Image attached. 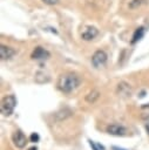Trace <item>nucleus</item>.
I'll return each instance as SVG.
<instances>
[{
  "label": "nucleus",
  "mask_w": 149,
  "mask_h": 150,
  "mask_svg": "<svg viewBox=\"0 0 149 150\" xmlns=\"http://www.w3.org/2000/svg\"><path fill=\"white\" fill-rule=\"evenodd\" d=\"M80 77L75 73H65L57 80V89L65 94H70L80 86Z\"/></svg>",
  "instance_id": "f257e3e1"
},
{
  "label": "nucleus",
  "mask_w": 149,
  "mask_h": 150,
  "mask_svg": "<svg viewBox=\"0 0 149 150\" xmlns=\"http://www.w3.org/2000/svg\"><path fill=\"white\" fill-rule=\"evenodd\" d=\"M16 105V98L14 95H7L1 100V112L5 116H9L13 114L14 108Z\"/></svg>",
  "instance_id": "f03ea898"
},
{
  "label": "nucleus",
  "mask_w": 149,
  "mask_h": 150,
  "mask_svg": "<svg viewBox=\"0 0 149 150\" xmlns=\"http://www.w3.org/2000/svg\"><path fill=\"white\" fill-rule=\"evenodd\" d=\"M107 59H108L107 53L104 50H101L100 49V50H96L93 54V56H92V63H93V66L95 68H101V67H103L106 64Z\"/></svg>",
  "instance_id": "7ed1b4c3"
},
{
  "label": "nucleus",
  "mask_w": 149,
  "mask_h": 150,
  "mask_svg": "<svg viewBox=\"0 0 149 150\" xmlns=\"http://www.w3.org/2000/svg\"><path fill=\"white\" fill-rule=\"evenodd\" d=\"M12 141L14 143V145L19 149H22L26 146L27 144V137L25 136V134L21 131V130H16L13 132L12 135Z\"/></svg>",
  "instance_id": "20e7f679"
},
{
  "label": "nucleus",
  "mask_w": 149,
  "mask_h": 150,
  "mask_svg": "<svg viewBox=\"0 0 149 150\" xmlns=\"http://www.w3.org/2000/svg\"><path fill=\"white\" fill-rule=\"evenodd\" d=\"M97 34H99V30H97L96 27H94V26H87L81 32V38L84 41H90V40L95 39L97 36Z\"/></svg>",
  "instance_id": "39448f33"
},
{
  "label": "nucleus",
  "mask_w": 149,
  "mask_h": 150,
  "mask_svg": "<svg viewBox=\"0 0 149 150\" xmlns=\"http://www.w3.org/2000/svg\"><path fill=\"white\" fill-rule=\"evenodd\" d=\"M106 131L110 135H114V136H124L127 134V128H124L123 125H120V124H110L106 128Z\"/></svg>",
  "instance_id": "423d86ee"
},
{
  "label": "nucleus",
  "mask_w": 149,
  "mask_h": 150,
  "mask_svg": "<svg viewBox=\"0 0 149 150\" xmlns=\"http://www.w3.org/2000/svg\"><path fill=\"white\" fill-rule=\"evenodd\" d=\"M49 56H50L49 52L46 50L45 48L40 47V46L35 47L34 50L32 52V55H31V57H32L33 60H46V59H48Z\"/></svg>",
  "instance_id": "0eeeda50"
},
{
  "label": "nucleus",
  "mask_w": 149,
  "mask_h": 150,
  "mask_svg": "<svg viewBox=\"0 0 149 150\" xmlns=\"http://www.w3.org/2000/svg\"><path fill=\"white\" fill-rule=\"evenodd\" d=\"M15 54V50L11 47H7L5 45L0 46V57L1 60H9Z\"/></svg>",
  "instance_id": "6e6552de"
},
{
  "label": "nucleus",
  "mask_w": 149,
  "mask_h": 150,
  "mask_svg": "<svg viewBox=\"0 0 149 150\" xmlns=\"http://www.w3.org/2000/svg\"><path fill=\"white\" fill-rule=\"evenodd\" d=\"M117 93H118L120 95L130 96V94H131V89H130V87H129L128 83H126V82H121V83H118V86H117Z\"/></svg>",
  "instance_id": "1a4fd4ad"
},
{
  "label": "nucleus",
  "mask_w": 149,
  "mask_h": 150,
  "mask_svg": "<svg viewBox=\"0 0 149 150\" xmlns=\"http://www.w3.org/2000/svg\"><path fill=\"white\" fill-rule=\"evenodd\" d=\"M99 97H100V93H99L97 90H92L90 93H88V94L86 95V101H87L88 103L93 104V103H95V101H96Z\"/></svg>",
  "instance_id": "9d476101"
},
{
  "label": "nucleus",
  "mask_w": 149,
  "mask_h": 150,
  "mask_svg": "<svg viewBox=\"0 0 149 150\" xmlns=\"http://www.w3.org/2000/svg\"><path fill=\"white\" fill-rule=\"evenodd\" d=\"M143 34H144V28H143V27H138V28H136V30L134 32V35H133L131 43H136L138 40H141L142 36H143Z\"/></svg>",
  "instance_id": "9b49d317"
},
{
  "label": "nucleus",
  "mask_w": 149,
  "mask_h": 150,
  "mask_svg": "<svg viewBox=\"0 0 149 150\" xmlns=\"http://www.w3.org/2000/svg\"><path fill=\"white\" fill-rule=\"evenodd\" d=\"M145 2H147V0H130L128 4V7L130 9H137L141 6H143Z\"/></svg>",
  "instance_id": "f8f14e48"
},
{
  "label": "nucleus",
  "mask_w": 149,
  "mask_h": 150,
  "mask_svg": "<svg viewBox=\"0 0 149 150\" xmlns=\"http://www.w3.org/2000/svg\"><path fill=\"white\" fill-rule=\"evenodd\" d=\"M29 141L33 142V143L39 142V141H40V136H39V134H38V132H32L31 136H29Z\"/></svg>",
  "instance_id": "ddd939ff"
},
{
  "label": "nucleus",
  "mask_w": 149,
  "mask_h": 150,
  "mask_svg": "<svg viewBox=\"0 0 149 150\" xmlns=\"http://www.w3.org/2000/svg\"><path fill=\"white\" fill-rule=\"evenodd\" d=\"M88 142H89V145H90V148H92L93 150H100V149H99V146H97V144H95V142H94V141L88 139Z\"/></svg>",
  "instance_id": "4468645a"
},
{
  "label": "nucleus",
  "mask_w": 149,
  "mask_h": 150,
  "mask_svg": "<svg viewBox=\"0 0 149 150\" xmlns=\"http://www.w3.org/2000/svg\"><path fill=\"white\" fill-rule=\"evenodd\" d=\"M45 4H47V5H55L59 0H42Z\"/></svg>",
  "instance_id": "2eb2a0df"
},
{
  "label": "nucleus",
  "mask_w": 149,
  "mask_h": 150,
  "mask_svg": "<svg viewBox=\"0 0 149 150\" xmlns=\"http://www.w3.org/2000/svg\"><path fill=\"white\" fill-rule=\"evenodd\" d=\"M111 150H127V149H123L120 146H111Z\"/></svg>",
  "instance_id": "dca6fc26"
},
{
  "label": "nucleus",
  "mask_w": 149,
  "mask_h": 150,
  "mask_svg": "<svg viewBox=\"0 0 149 150\" xmlns=\"http://www.w3.org/2000/svg\"><path fill=\"white\" fill-rule=\"evenodd\" d=\"M28 150H38V148H36V146H32V148H29Z\"/></svg>",
  "instance_id": "f3484780"
},
{
  "label": "nucleus",
  "mask_w": 149,
  "mask_h": 150,
  "mask_svg": "<svg viewBox=\"0 0 149 150\" xmlns=\"http://www.w3.org/2000/svg\"><path fill=\"white\" fill-rule=\"evenodd\" d=\"M145 130H147V132H148V135H149V125H148V124L145 125Z\"/></svg>",
  "instance_id": "a211bd4d"
}]
</instances>
